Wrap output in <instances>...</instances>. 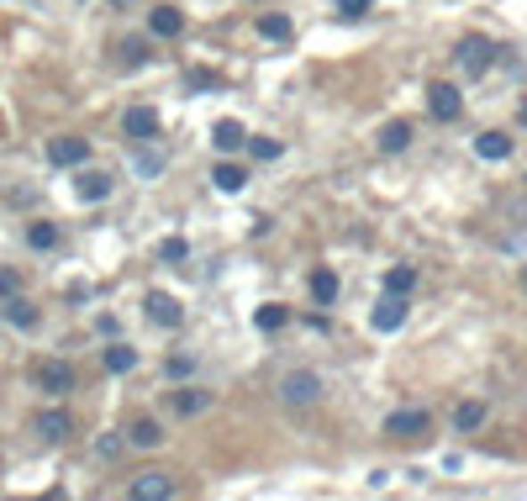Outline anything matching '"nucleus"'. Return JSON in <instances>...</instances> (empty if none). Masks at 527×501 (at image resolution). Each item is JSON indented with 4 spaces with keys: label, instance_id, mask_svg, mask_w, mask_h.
<instances>
[{
    "label": "nucleus",
    "instance_id": "obj_1",
    "mask_svg": "<svg viewBox=\"0 0 527 501\" xmlns=\"http://www.w3.org/2000/svg\"><path fill=\"white\" fill-rule=\"evenodd\" d=\"M496 43L490 38H480V32H469V38H459V48H454V63L465 69L469 79H480V74H490V63H496Z\"/></svg>",
    "mask_w": 527,
    "mask_h": 501
},
{
    "label": "nucleus",
    "instance_id": "obj_2",
    "mask_svg": "<svg viewBox=\"0 0 527 501\" xmlns=\"http://www.w3.org/2000/svg\"><path fill=\"white\" fill-rule=\"evenodd\" d=\"M280 401L295 406V412H301V406H317V401H322V375H311V370H291V375L280 380Z\"/></svg>",
    "mask_w": 527,
    "mask_h": 501
},
{
    "label": "nucleus",
    "instance_id": "obj_3",
    "mask_svg": "<svg viewBox=\"0 0 527 501\" xmlns=\"http://www.w3.org/2000/svg\"><path fill=\"white\" fill-rule=\"evenodd\" d=\"M179 491V480L169 475V470H143L132 486H127V497L132 501H169Z\"/></svg>",
    "mask_w": 527,
    "mask_h": 501
},
{
    "label": "nucleus",
    "instance_id": "obj_4",
    "mask_svg": "<svg viewBox=\"0 0 527 501\" xmlns=\"http://www.w3.org/2000/svg\"><path fill=\"white\" fill-rule=\"evenodd\" d=\"M427 112L438 116V121H459V116H465V96H459V85H449V79L427 85Z\"/></svg>",
    "mask_w": 527,
    "mask_h": 501
},
{
    "label": "nucleus",
    "instance_id": "obj_5",
    "mask_svg": "<svg viewBox=\"0 0 527 501\" xmlns=\"http://www.w3.org/2000/svg\"><path fill=\"white\" fill-rule=\"evenodd\" d=\"M427 428H432V417H427V412H422V406H401V412H391V417H385V433H391V438H422V433H427Z\"/></svg>",
    "mask_w": 527,
    "mask_h": 501
},
{
    "label": "nucleus",
    "instance_id": "obj_6",
    "mask_svg": "<svg viewBox=\"0 0 527 501\" xmlns=\"http://www.w3.org/2000/svg\"><path fill=\"white\" fill-rule=\"evenodd\" d=\"M121 132H127L132 143H159V112H153V106H127Z\"/></svg>",
    "mask_w": 527,
    "mask_h": 501
},
{
    "label": "nucleus",
    "instance_id": "obj_7",
    "mask_svg": "<svg viewBox=\"0 0 527 501\" xmlns=\"http://www.w3.org/2000/svg\"><path fill=\"white\" fill-rule=\"evenodd\" d=\"M407 312H411V306H407V296H401V290H385L369 322H375V333H396V328L407 322Z\"/></svg>",
    "mask_w": 527,
    "mask_h": 501
},
{
    "label": "nucleus",
    "instance_id": "obj_8",
    "mask_svg": "<svg viewBox=\"0 0 527 501\" xmlns=\"http://www.w3.org/2000/svg\"><path fill=\"white\" fill-rule=\"evenodd\" d=\"M143 306H148V322H153V328H179V322H185V306H179L169 290H148Z\"/></svg>",
    "mask_w": 527,
    "mask_h": 501
},
{
    "label": "nucleus",
    "instance_id": "obj_9",
    "mask_svg": "<svg viewBox=\"0 0 527 501\" xmlns=\"http://www.w3.org/2000/svg\"><path fill=\"white\" fill-rule=\"evenodd\" d=\"M37 390H43V396H69V390H74V370H69L63 359H43V364H37Z\"/></svg>",
    "mask_w": 527,
    "mask_h": 501
},
{
    "label": "nucleus",
    "instance_id": "obj_10",
    "mask_svg": "<svg viewBox=\"0 0 527 501\" xmlns=\"http://www.w3.org/2000/svg\"><path fill=\"white\" fill-rule=\"evenodd\" d=\"M32 428H37V438H43V444H63V438L74 433V417H69L63 406H48V412H37V422H32Z\"/></svg>",
    "mask_w": 527,
    "mask_h": 501
},
{
    "label": "nucleus",
    "instance_id": "obj_11",
    "mask_svg": "<svg viewBox=\"0 0 527 501\" xmlns=\"http://www.w3.org/2000/svg\"><path fill=\"white\" fill-rule=\"evenodd\" d=\"M48 159H54L59 169H74V164H85V159H90V143H85V138H74V132H63V138L48 143Z\"/></svg>",
    "mask_w": 527,
    "mask_h": 501
},
{
    "label": "nucleus",
    "instance_id": "obj_12",
    "mask_svg": "<svg viewBox=\"0 0 527 501\" xmlns=\"http://www.w3.org/2000/svg\"><path fill=\"white\" fill-rule=\"evenodd\" d=\"M206 406H211V390H201V386L169 390V412H175V417H201Z\"/></svg>",
    "mask_w": 527,
    "mask_h": 501
},
{
    "label": "nucleus",
    "instance_id": "obj_13",
    "mask_svg": "<svg viewBox=\"0 0 527 501\" xmlns=\"http://www.w3.org/2000/svg\"><path fill=\"white\" fill-rule=\"evenodd\" d=\"M148 27H153V38H179L185 32V11L179 5H153L148 11Z\"/></svg>",
    "mask_w": 527,
    "mask_h": 501
},
{
    "label": "nucleus",
    "instance_id": "obj_14",
    "mask_svg": "<svg viewBox=\"0 0 527 501\" xmlns=\"http://www.w3.org/2000/svg\"><path fill=\"white\" fill-rule=\"evenodd\" d=\"M474 154H480V159H490V164H501V159H512V138L490 127V132H480V138H474Z\"/></svg>",
    "mask_w": 527,
    "mask_h": 501
},
{
    "label": "nucleus",
    "instance_id": "obj_15",
    "mask_svg": "<svg viewBox=\"0 0 527 501\" xmlns=\"http://www.w3.org/2000/svg\"><path fill=\"white\" fill-rule=\"evenodd\" d=\"M74 190H79V201H106V196H111V174H101V169H79Z\"/></svg>",
    "mask_w": 527,
    "mask_h": 501
},
{
    "label": "nucleus",
    "instance_id": "obj_16",
    "mask_svg": "<svg viewBox=\"0 0 527 501\" xmlns=\"http://www.w3.org/2000/svg\"><path fill=\"white\" fill-rule=\"evenodd\" d=\"M211 143H217V154H237V148L248 143V132H243V121H233V116H222V121L211 127Z\"/></svg>",
    "mask_w": 527,
    "mask_h": 501
},
{
    "label": "nucleus",
    "instance_id": "obj_17",
    "mask_svg": "<svg viewBox=\"0 0 527 501\" xmlns=\"http://www.w3.org/2000/svg\"><path fill=\"white\" fill-rule=\"evenodd\" d=\"M407 143H411V121L407 116H396V121L380 127V154H407Z\"/></svg>",
    "mask_w": 527,
    "mask_h": 501
},
{
    "label": "nucleus",
    "instance_id": "obj_18",
    "mask_svg": "<svg viewBox=\"0 0 527 501\" xmlns=\"http://www.w3.org/2000/svg\"><path fill=\"white\" fill-rule=\"evenodd\" d=\"M0 317H5L11 328H37V306L21 301V296H5V301H0Z\"/></svg>",
    "mask_w": 527,
    "mask_h": 501
},
{
    "label": "nucleus",
    "instance_id": "obj_19",
    "mask_svg": "<svg viewBox=\"0 0 527 501\" xmlns=\"http://www.w3.org/2000/svg\"><path fill=\"white\" fill-rule=\"evenodd\" d=\"M259 38H269V43H291V38H295L291 16H280V11H264V16H259Z\"/></svg>",
    "mask_w": 527,
    "mask_h": 501
},
{
    "label": "nucleus",
    "instance_id": "obj_20",
    "mask_svg": "<svg viewBox=\"0 0 527 501\" xmlns=\"http://www.w3.org/2000/svg\"><path fill=\"white\" fill-rule=\"evenodd\" d=\"M127 444H137V448H159V444H164V428H159L153 417H137V422L127 428Z\"/></svg>",
    "mask_w": 527,
    "mask_h": 501
},
{
    "label": "nucleus",
    "instance_id": "obj_21",
    "mask_svg": "<svg viewBox=\"0 0 527 501\" xmlns=\"http://www.w3.org/2000/svg\"><path fill=\"white\" fill-rule=\"evenodd\" d=\"M311 301H317V306H333V301H338V275H333L327 264L311 270Z\"/></svg>",
    "mask_w": 527,
    "mask_h": 501
},
{
    "label": "nucleus",
    "instance_id": "obj_22",
    "mask_svg": "<svg viewBox=\"0 0 527 501\" xmlns=\"http://www.w3.org/2000/svg\"><path fill=\"white\" fill-rule=\"evenodd\" d=\"M211 185H217L222 196H237V190L248 185V174H243V164H217L211 169Z\"/></svg>",
    "mask_w": 527,
    "mask_h": 501
},
{
    "label": "nucleus",
    "instance_id": "obj_23",
    "mask_svg": "<svg viewBox=\"0 0 527 501\" xmlns=\"http://www.w3.org/2000/svg\"><path fill=\"white\" fill-rule=\"evenodd\" d=\"M485 422V401H459L454 406V433H474Z\"/></svg>",
    "mask_w": 527,
    "mask_h": 501
},
{
    "label": "nucleus",
    "instance_id": "obj_24",
    "mask_svg": "<svg viewBox=\"0 0 527 501\" xmlns=\"http://www.w3.org/2000/svg\"><path fill=\"white\" fill-rule=\"evenodd\" d=\"M253 322H259V333H280V328L291 322V312H285L280 301H269V306H259V312H253Z\"/></svg>",
    "mask_w": 527,
    "mask_h": 501
},
{
    "label": "nucleus",
    "instance_id": "obj_25",
    "mask_svg": "<svg viewBox=\"0 0 527 501\" xmlns=\"http://www.w3.org/2000/svg\"><path fill=\"white\" fill-rule=\"evenodd\" d=\"M106 370H111V375H127V370H137V348H127V343H111V348H106Z\"/></svg>",
    "mask_w": 527,
    "mask_h": 501
},
{
    "label": "nucleus",
    "instance_id": "obj_26",
    "mask_svg": "<svg viewBox=\"0 0 527 501\" xmlns=\"http://www.w3.org/2000/svg\"><path fill=\"white\" fill-rule=\"evenodd\" d=\"M27 243H32L37 254H48V248H59V227L54 222H32L27 227Z\"/></svg>",
    "mask_w": 527,
    "mask_h": 501
},
{
    "label": "nucleus",
    "instance_id": "obj_27",
    "mask_svg": "<svg viewBox=\"0 0 527 501\" xmlns=\"http://www.w3.org/2000/svg\"><path fill=\"white\" fill-rule=\"evenodd\" d=\"M159 259H164V264H185V259H190V243H185V238H164V243H159Z\"/></svg>",
    "mask_w": 527,
    "mask_h": 501
},
{
    "label": "nucleus",
    "instance_id": "obj_28",
    "mask_svg": "<svg viewBox=\"0 0 527 501\" xmlns=\"http://www.w3.org/2000/svg\"><path fill=\"white\" fill-rule=\"evenodd\" d=\"M411 285H416V270H411V264H396V270L385 275V290H401V296H411Z\"/></svg>",
    "mask_w": 527,
    "mask_h": 501
},
{
    "label": "nucleus",
    "instance_id": "obj_29",
    "mask_svg": "<svg viewBox=\"0 0 527 501\" xmlns=\"http://www.w3.org/2000/svg\"><path fill=\"white\" fill-rule=\"evenodd\" d=\"M248 154H253V159H259V164H275V159H280V154H285V148H280V143H275V138H253V143H248Z\"/></svg>",
    "mask_w": 527,
    "mask_h": 501
},
{
    "label": "nucleus",
    "instance_id": "obj_30",
    "mask_svg": "<svg viewBox=\"0 0 527 501\" xmlns=\"http://www.w3.org/2000/svg\"><path fill=\"white\" fill-rule=\"evenodd\" d=\"M148 43H143V38H127V43H121V63H148Z\"/></svg>",
    "mask_w": 527,
    "mask_h": 501
},
{
    "label": "nucleus",
    "instance_id": "obj_31",
    "mask_svg": "<svg viewBox=\"0 0 527 501\" xmlns=\"http://www.w3.org/2000/svg\"><path fill=\"white\" fill-rule=\"evenodd\" d=\"M159 169H164V154H159V148H148V154L137 159V174H159Z\"/></svg>",
    "mask_w": 527,
    "mask_h": 501
},
{
    "label": "nucleus",
    "instance_id": "obj_32",
    "mask_svg": "<svg viewBox=\"0 0 527 501\" xmlns=\"http://www.w3.org/2000/svg\"><path fill=\"white\" fill-rule=\"evenodd\" d=\"M164 370H169V380H185V375H190V370H195V359H185V354H175V359H169V364H164Z\"/></svg>",
    "mask_w": 527,
    "mask_h": 501
},
{
    "label": "nucleus",
    "instance_id": "obj_33",
    "mask_svg": "<svg viewBox=\"0 0 527 501\" xmlns=\"http://www.w3.org/2000/svg\"><path fill=\"white\" fill-rule=\"evenodd\" d=\"M16 290H21V275H16V270H0V301L16 296Z\"/></svg>",
    "mask_w": 527,
    "mask_h": 501
},
{
    "label": "nucleus",
    "instance_id": "obj_34",
    "mask_svg": "<svg viewBox=\"0 0 527 501\" xmlns=\"http://www.w3.org/2000/svg\"><path fill=\"white\" fill-rule=\"evenodd\" d=\"M211 85H217L211 69H190V90H211Z\"/></svg>",
    "mask_w": 527,
    "mask_h": 501
},
{
    "label": "nucleus",
    "instance_id": "obj_35",
    "mask_svg": "<svg viewBox=\"0 0 527 501\" xmlns=\"http://www.w3.org/2000/svg\"><path fill=\"white\" fill-rule=\"evenodd\" d=\"M95 454H101V459H117V454H121V438H117V433H106V438L95 444Z\"/></svg>",
    "mask_w": 527,
    "mask_h": 501
},
{
    "label": "nucleus",
    "instance_id": "obj_36",
    "mask_svg": "<svg viewBox=\"0 0 527 501\" xmlns=\"http://www.w3.org/2000/svg\"><path fill=\"white\" fill-rule=\"evenodd\" d=\"M369 5H375V0H338L343 16H369Z\"/></svg>",
    "mask_w": 527,
    "mask_h": 501
},
{
    "label": "nucleus",
    "instance_id": "obj_37",
    "mask_svg": "<svg viewBox=\"0 0 527 501\" xmlns=\"http://www.w3.org/2000/svg\"><path fill=\"white\" fill-rule=\"evenodd\" d=\"M517 127H527V96L517 101Z\"/></svg>",
    "mask_w": 527,
    "mask_h": 501
},
{
    "label": "nucleus",
    "instance_id": "obj_38",
    "mask_svg": "<svg viewBox=\"0 0 527 501\" xmlns=\"http://www.w3.org/2000/svg\"><path fill=\"white\" fill-rule=\"evenodd\" d=\"M523 290H527V264H523Z\"/></svg>",
    "mask_w": 527,
    "mask_h": 501
},
{
    "label": "nucleus",
    "instance_id": "obj_39",
    "mask_svg": "<svg viewBox=\"0 0 527 501\" xmlns=\"http://www.w3.org/2000/svg\"><path fill=\"white\" fill-rule=\"evenodd\" d=\"M0 470H5V459H0Z\"/></svg>",
    "mask_w": 527,
    "mask_h": 501
}]
</instances>
